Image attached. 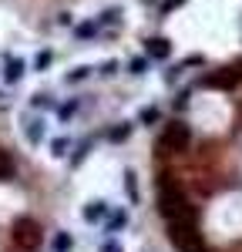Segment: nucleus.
I'll return each instance as SVG.
<instances>
[{"mask_svg": "<svg viewBox=\"0 0 242 252\" xmlns=\"http://www.w3.org/2000/svg\"><path fill=\"white\" fill-rule=\"evenodd\" d=\"M118 20H121V7H108V10H101L98 27H104V24H118Z\"/></svg>", "mask_w": 242, "mask_h": 252, "instance_id": "4468645a", "label": "nucleus"}, {"mask_svg": "<svg viewBox=\"0 0 242 252\" xmlns=\"http://www.w3.org/2000/svg\"><path fill=\"white\" fill-rule=\"evenodd\" d=\"M168 239L179 252H209L195 222H168Z\"/></svg>", "mask_w": 242, "mask_h": 252, "instance_id": "f03ea898", "label": "nucleus"}, {"mask_svg": "<svg viewBox=\"0 0 242 252\" xmlns=\"http://www.w3.org/2000/svg\"><path fill=\"white\" fill-rule=\"evenodd\" d=\"M108 212H111L108 202H91V205L84 209V222H101V219H108Z\"/></svg>", "mask_w": 242, "mask_h": 252, "instance_id": "6e6552de", "label": "nucleus"}, {"mask_svg": "<svg viewBox=\"0 0 242 252\" xmlns=\"http://www.w3.org/2000/svg\"><path fill=\"white\" fill-rule=\"evenodd\" d=\"M128 71H131L135 78H138V74H145V71H148V58H135L131 64H128Z\"/></svg>", "mask_w": 242, "mask_h": 252, "instance_id": "6ab92c4d", "label": "nucleus"}, {"mask_svg": "<svg viewBox=\"0 0 242 252\" xmlns=\"http://www.w3.org/2000/svg\"><path fill=\"white\" fill-rule=\"evenodd\" d=\"M0 101H3V94H0Z\"/></svg>", "mask_w": 242, "mask_h": 252, "instance_id": "bb28decb", "label": "nucleus"}, {"mask_svg": "<svg viewBox=\"0 0 242 252\" xmlns=\"http://www.w3.org/2000/svg\"><path fill=\"white\" fill-rule=\"evenodd\" d=\"M236 81H239V74H232V71H219V74H205L202 84H205V88H232Z\"/></svg>", "mask_w": 242, "mask_h": 252, "instance_id": "423d86ee", "label": "nucleus"}, {"mask_svg": "<svg viewBox=\"0 0 242 252\" xmlns=\"http://www.w3.org/2000/svg\"><path fill=\"white\" fill-rule=\"evenodd\" d=\"M88 152H91V141H81V145H78V152H74V155H71V165H81V161H84V155H88Z\"/></svg>", "mask_w": 242, "mask_h": 252, "instance_id": "aec40b11", "label": "nucleus"}, {"mask_svg": "<svg viewBox=\"0 0 242 252\" xmlns=\"http://www.w3.org/2000/svg\"><path fill=\"white\" fill-rule=\"evenodd\" d=\"M101 252H121V246H118V242H115V239H108V242L101 246Z\"/></svg>", "mask_w": 242, "mask_h": 252, "instance_id": "a878e982", "label": "nucleus"}, {"mask_svg": "<svg viewBox=\"0 0 242 252\" xmlns=\"http://www.w3.org/2000/svg\"><path fill=\"white\" fill-rule=\"evenodd\" d=\"M74 111H78V101H71V104H64V108H60V118H71Z\"/></svg>", "mask_w": 242, "mask_h": 252, "instance_id": "393cba45", "label": "nucleus"}, {"mask_svg": "<svg viewBox=\"0 0 242 252\" xmlns=\"http://www.w3.org/2000/svg\"><path fill=\"white\" fill-rule=\"evenodd\" d=\"M71 246H74V239H71L67 232H58V235H54V242H51V249H54V252H71Z\"/></svg>", "mask_w": 242, "mask_h": 252, "instance_id": "9d476101", "label": "nucleus"}, {"mask_svg": "<svg viewBox=\"0 0 242 252\" xmlns=\"http://www.w3.org/2000/svg\"><path fill=\"white\" fill-rule=\"evenodd\" d=\"M145 51H148V58H155V61H165L168 54H172V44H168L165 37H151V40H148V47H145Z\"/></svg>", "mask_w": 242, "mask_h": 252, "instance_id": "0eeeda50", "label": "nucleus"}, {"mask_svg": "<svg viewBox=\"0 0 242 252\" xmlns=\"http://www.w3.org/2000/svg\"><path fill=\"white\" fill-rule=\"evenodd\" d=\"M24 74H27V64H24L20 58H7L3 61V81H7V84H17Z\"/></svg>", "mask_w": 242, "mask_h": 252, "instance_id": "39448f33", "label": "nucleus"}, {"mask_svg": "<svg viewBox=\"0 0 242 252\" xmlns=\"http://www.w3.org/2000/svg\"><path fill=\"white\" fill-rule=\"evenodd\" d=\"M24 135H27V141H30V145H37L40 138H44V121H40V118H34V121H27Z\"/></svg>", "mask_w": 242, "mask_h": 252, "instance_id": "1a4fd4ad", "label": "nucleus"}, {"mask_svg": "<svg viewBox=\"0 0 242 252\" xmlns=\"http://www.w3.org/2000/svg\"><path fill=\"white\" fill-rule=\"evenodd\" d=\"M30 104H34L37 111H44V108H54V101H51V94H44V91H37V94L30 97Z\"/></svg>", "mask_w": 242, "mask_h": 252, "instance_id": "a211bd4d", "label": "nucleus"}, {"mask_svg": "<svg viewBox=\"0 0 242 252\" xmlns=\"http://www.w3.org/2000/svg\"><path fill=\"white\" fill-rule=\"evenodd\" d=\"M98 34V20H91V24H78L74 27V37L78 40H88V37H94Z\"/></svg>", "mask_w": 242, "mask_h": 252, "instance_id": "f8f14e48", "label": "nucleus"}, {"mask_svg": "<svg viewBox=\"0 0 242 252\" xmlns=\"http://www.w3.org/2000/svg\"><path fill=\"white\" fill-rule=\"evenodd\" d=\"M124 192L131 202H138V182H135V172H124Z\"/></svg>", "mask_w": 242, "mask_h": 252, "instance_id": "dca6fc26", "label": "nucleus"}, {"mask_svg": "<svg viewBox=\"0 0 242 252\" xmlns=\"http://www.w3.org/2000/svg\"><path fill=\"white\" fill-rule=\"evenodd\" d=\"M188 141H192L188 125H182V121H168L165 131H161V138H158V152H165V155H179V152L188 148Z\"/></svg>", "mask_w": 242, "mask_h": 252, "instance_id": "7ed1b4c3", "label": "nucleus"}, {"mask_svg": "<svg viewBox=\"0 0 242 252\" xmlns=\"http://www.w3.org/2000/svg\"><path fill=\"white\" fill-rule=\"evenodd\" d=\"M124 222H128V215L124 212H108V232H118V229H124Z\"/></svg>", "mask_w": 242, "mask_h": 252, "instance_id": "ddd939ff", "label": "nucleus"}, {"mask_svg": "<svg viewBox=\"0 0 242 252\" xmlns=\"http://www.w3.org/2000/svg\"><path fill=\"white\" fill-rule=\"evenodd\" d=\"M128 135H131V125H118V128H115L108 138H111V141H124Z\"/></svg>", "mask_w": 242, "mask_h": 252, "instance_id": "4be33fe9", "label": "nucleus"}, {"mask_svg": "<svg viewBox=\"0 0 242 252\" xmlns=\"http://www.w3.org/2000/svg\"><path fill=\"white\" fill-rule=\"evenodd\" d=\"M67 148H71L67 138H54V141H51V152H54V155H67Z\"/></svg>", "mask_w": 242, "mask_h": 252, "instance_id": "412c9836", "label": "nucleus"}, {"mask_svg": "<svg viewBox=\"0 0 242 252\" xmlns=\"http://www.w3.org/2000/svg\"><path fill=\"white\" fill-rule=\"evenodd\" d=\"M84 78H91V67H74V71H67V74H64L67 84H81Z\"/></svg>", "mask_w": 242, "mask_h": 252, "instance_id": "2eb2a0df", "label": "nucleus"}, {"mask_svg": "<svg viewBox=\"0 0 242 252\" xmlns=\"http://www.w3.org/2000/svg\"><path fill=\"white\" fill-rule=\"evenodd\" d=\"M158 212L165 222H195V209L172 175H158Z\"/></svg>", "mask_w": 242, "mask_h": 252, "instance_id": "f257e3e1", "label": "nucleus"}, {"mask_svg": "<svg viewBox=\"0 0 242 252\" xmlns=\"http://www.w3.org/2000/svg\"><path fill=\"white\" fill-rule=\"evenodd\" d=\"M51 61H54V51H40L37 58H34V67H37V71H47Z\"/></svg>", "mask_w": 242, "mask_h": 252, "instance_id": "f3484780", "label": "nucleus"}, {"mask_svg": "<svg viewBox=\"0 0 242 252\" xmlns=\"http://www.w3.org/2000/svg\"><path fill=\"white\" fill-rule=\"evenodd\" d=\"M14 242H17L24 252H34V249H40L44 232H40V225L34 219H20L17 225H14Z\"/></svg>", "mask_w": 242, "mask_h": 252, "instance_id": "20e7f679", "label": "nucleus"}, {"mask_svg": "<svg viewBox=\"0 0 242 252\" xmlns=\"http://www.w3.org/2000/svg\"><path fill=\"white\" fill-rule=\"evenodd\" d=\"M115 71H118V61H104V64L98 67V74H104V78H111Z\"/></svg>", "mask_w": 242, "mask_h": 252, "instance_id": "b1692460", "label": "nucleus"}, {"mask_svg": "<svg viewBox=\"0 0 242 252\" xmlns=\"http://www.w3.org/2000/svg\"><path fill=\"white\" fill-rule=\"evenodd\" d=\"M14 172H17V168H14V158L0 148V178H14Z\"/></svg>", "mask_w": 242, "mask_h": 252, "instance_id": "9b49d317", "label": "nucleus"}, {"mask_svg": "<svg viewBox=\"0 0 242 252\" xmlns=\"http://www.w3.org/2000/svg\"><path fill=\"white\" fill-rule=\"evenodd\" d=\"M158 121V108H145L141 111V125H155Z\"/></svg>", "mask_w": 242, "mask_h": 252, "instance_id": "5701e85b", "label": "nucleus"}]
</instances>
